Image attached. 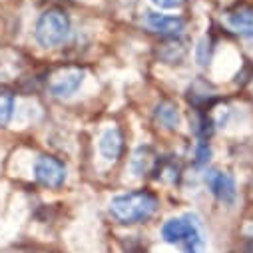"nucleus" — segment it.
Segmentation results:
<instances>
[{"instance_id":"nucleus-1","label":"nucleus","mask_w":253,"mask_h":253,"mask_svg":"<svg viewBox=\"0 0 253 253\" xmlns=\"http://www.w3.org/2000/svg\"><path fill=\"white\" fill-rule=\"evenodd\" d=\"M156 210H158V198L148 189H136V192L122 194L110 202L112 217L124 225L144 223L156 213Z\"/></svg>"},{"instance_id":"nucleus-13","label":"nucleus","mask_w":253,"mask_h":253,"mask_svg":"<svg viewBox=\"0 0 253 253\" xmlns=\"http://www.w3.org/2000/svg\"><path fill=\"white\" fill-rule=\"evenodd\" d=\"M210 156H211V150H210L208 142H200V146L196 150V164L198 166H206L210 162Z\"/></svg>"},{"instance_id":"nucleus-4","label":"nucleus","mask_w":253,"mask_h":253,"mask_svg":"<svg viewBox=\"0 0 253 253\" xmlns=\"http://www.w3.org/2000/svg\"><path fill=\"white\" fill-rule=\"evenodd\" d=\"M86 72L78 66H68V68H60L48 82V90L56 98H68L80 90L84 84Z\"/></svg>"},{"instance_id":"nucleus-14","label":"nucleus","mask_w":253,"mask_h":253,"mask_svg":"<svg viewBox=\"0 0 253 253\" xmlns=\"http://www.w3.org/2000/svg\"><path fill=\"white\" fill-rule=\"evenodd\" d=\"M152 2L158 6V8H164V10H175V8H181L187 0H152Z\"/></svg>"},{"instance_id":"nucleus-11","label":"nucleus","mask_w":253,"mask_h":253,"mask_svg":"<svg viewBox=\"0 0 253 253\" xmlns=\"http://www.w3.org/2000/svg\"><path fill=\"white\" fill-rule=\"evenodd\" d=\"M156 120L168 130H175L179 126V112L177 106H173L171 102H162L156 108Z\"/></svg>"},{"instance_id":"nucleus-2","label":"nucleus","mask_w":253,"mask_h":253,"mask_svg":"<svg viewBox=\"0 0 253 253\" xmlns=\"http://www.w3.org/2000/svg\"><path fill=\"white\" fill-rule=\"evenodd\" d=\"M162 237L166 243L183 245L185 253H204L206 251L200 223L192 215H181V217L168 219L162 225Z\"/></svg>"},{"instance_id":"nucleus-7","label":"nucleus","mask_w":253,"mask_h":253,"mask_svg":"<svg viewBox=\"0 0 253 253\" xmlns=\"http://www.w3.org/2000/svg\"><path fill=\"white\" fill-rule=\"evenodd\" d=\"M144 22L154 34H158L162 38H177L185 30V20L181 16H168V14L148 12Z\"/></svg>"},{"instance_id":"nucleus-8","label":"nucleus","mask_w":253,"mask_h":253,"mask_svg":"<svg viewBox=\"0 0 253 253\" xmlns=\"http://www.w3.org/2000/svg\"><path fill=\"white\" fill-rule=\"evenodd\" d=\"M225 24L233 34L253 38V8L249 4H235L225 12Z\"/></svg>"},{"instance_id":"nucleus-10","label":"nucleus","mask_w":253,"mask_h":253,"mask_svg":"<svg viewBox=\"0 0 253 253\" xmlns=\"http://www.w3.org/2000/svg\"><path fill=\"white\" fill-rule=\"evenodd\" d=\"M158 162H160V158L156 156V152L150 146H140L132 156V171L136 175H144V173L156 171Z\"/></svg>"},{"instance_id":"nucleus-9","label":"nucleus","mask_w":253,"mask_h":253,"mask_svg":"<svg viewBox=\"0 0 253 253\" xmlns=\"http://www.w3.org/2000/svg\"><path fill=\"white\" fill-rule=\"evenodd\" d=\"M124 150V134L118 128H110L100 138V154L108 162H116Z\"/></svg>"},{"instance_id":"nucleus-12","label":"nucleus","mask_w":253,"mask_h":253,"mask_svg":"<svg viewBox=\"0 0 253 253\" xmlns=\"http://www.w3.org/2000/svg\"><path fill=\"white\" fill-rule=\"evenodd\" d=\"M12 112H14V94L8 88L0 86V128H4L10 122Z\"/></svg>"},{"instance_id":"nucleus-3","label":"nucleus","mask_w":253,"mask_h":253,"mask_svg":"<svg viewBox=\"0 0 253 253\" xmlns=\"http://www.w3.org/2000/svg\"><path fill=\"white\" fill-rule=\"evenodd\" d=\"M34 36L40 46L44 48H56L60 44H64L70 36V18L64 10L50 8L40 14L36 22Z\"/></svg>"},{"instance_id":"nucleus-5","label":"nucleus","mask_w":253,"mask_h":253,"mask_svg":"<svg viewBox=\"0 0 253 253\" xmlns=\"http://www.w3.org/2000/svg\"><path fill=\"white\" fill-rule=\"evenodd\" d=\"M34 177L40 185L58 189L66 181V166L54 156H40L34 164Z\"/></svg>"},{"instance_id":"nucleus-6","label":"nucleus","mask_w":253,"mask_h":253,"mask_svg":"<svg viewBox=\"0 0 253 253\" xmlns=\"http://www.w3.org/2000/svg\"><path fill=\"white\" fill-rule=\"evenodd\" d=\"M206 183L210 187V192L221 202L231 206L235 202V179L227 173V171H219V169H211L206 173Z\"/></svg>"}]
</instances>
